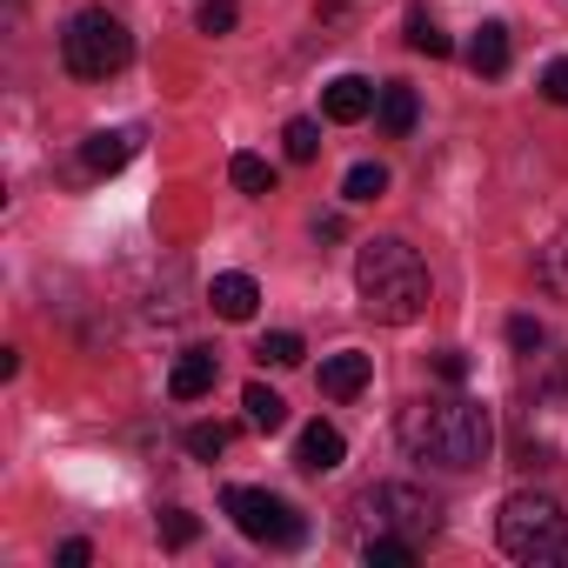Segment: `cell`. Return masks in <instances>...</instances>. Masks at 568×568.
I'll return each mask as SVG.
<instances>
[{"mask_svg": "<svg viewBox=\"0 0 568 568\" xmlns=\"http://www.w3.org/2000/svg\"><path fill=\"white\" fill-rule=\"evenodd\" d=\"M402 448L415 462H435L448 475H468L488 462L495 448V415L468 395H442V402H415L402 408Z\"/></svg>", "mask_w": 568, "mask_h": 568, "instance_id": "1", "label": "cell"}, {"mask_svg": "<svg viewBox=\"0 0 568 568\" xmlns=\"http://www.w3.org/2000/svg\"><path fill=\"white\" fill-rule=\"evenodd\" d=\"M355 295H362V308L375 322L408 328L428 308V267H422V254L402 234H382V241H368L355 254Z\"/></svg>", "mask_w": 568, "mask_h": 568, "instance_id": "2", "label": "cell"}, {"mask_svg": "<svg viewBox=\"0 0 568 568\" xmlns=\"http://www.w3.org/2000/svg\"><path fill=\"white\" fill-rule=\"evenodd\" d=\"M495 541H501V555H515V561H568V508L555 501V495H535V488H521V495H508L501 501V515H495Z\"/></svg>", "mask_w": 568, "mask_h": 568, "instance_id": "3", "label": "cell"}, {"mask_svg": "<svg viewBox=\"0 0 568 568\" xmlns=\"http://www.w3.org/2000/svg\"><path fill=\"white\" fill-rule=\"evenodd\" d=\"M61 61H68L74 81H108V74H121V68L134 61V34H128L108 8H88V14L68 21V34H61Z\"/></svg>", "mask_w": 568, "mask_h": 568, "instance_id": "4", "label": "cell"}, {"mask_svg": "<svg viewBox=\"0 0 568 568\" xmlns=\"http://www.w3.org/2000/svg\"><path fill=\"white\" fill-rule=\"evenodd\" d=\"M368 521H375V535H408V541H435V528H442V501L428 495V488H415V481H375L362 501H355Z\"/></svg>", "mask_w": 568, "mask_h": 568, "instance_id": "5", "label": "cell"}, {"mask_svg": "<svg viewBox=\"0 0 568 568\" xmlns=\"http://www.w3.org/2000/svg\"><path fill=\"white\" fill-rule=\"evenodd\" d=\"M221 508H227L234 528H241L247 541H261V548H302V541H308V521L281 501V495H267V488H227Z\"/></svg>", "mask_w": 568, "mask_h": 568, "instance_id": "6", "label": "cell"}, {"mask_svg": "<svg viewBox=\"0 0 568 568\" xmlns=\"http://www.w3.org/2000/svg\"><path fill=\"white\" fill-rule=\"evenodd\" d=\"M375 101H382V88H375V81H362V74H335V81H328V94H322V114H328V121H342V128H355V121H368V114H375Z\"/></svg>", "mask_w": 568, "mask_h": 568, "instance_id": "7", "label": "cell"}, {"mask_svg": "<svg viewBox=\"0 0 568 568\" xmlns=\"http://www.w3.org/2000/svg\"><path fill=\"white\" fill-rule=\"evenodd\" d=\"M214 382H221V355H214V348H187V355L174 362V375H168V395H174V402H201Z\"/></svg>", "mask_w": 568, "mask_h": 568, "instance_id": "8", "label": "cell"}, {"mask_svg": "<svg viewBox=\"0 0 568 568\" xmlns=\"http://www.w3.org/2000/svg\"><path fill=\"white\" fill-rule=\"evenodd\" d=\"M342 455H348V442H342V428H335V422H308V428H302V442H295V468H308V475L342 468Z\"/></svg>", "mask_w": 568, "mask_h": 568, "instance_id": "9", "label": "cell"}, {"mask_svg": "<svg viewBox=\"0 0 568 568\" xmlns=\"http://www.w3.org/2000/svg\"><path fill=\"white\" fill-rule=\"evenodd\" d=\"M368 368H375V362L355 355V348L328 355V362H322V395H328V402H355V395L368 388Z\"/></svg>", "mask_w": 568, "mask_h": 568, "instance_id": "10", "label": "cell"}, {"mask_svg": "<svg viewBox=\"0 0 568 568\" xmlns=\"http://www.w3.org/2000/svg\"><path fill=\"white\" fill-rule=\"evenodd\" d=\"M207 302H214V315H221V322H247V315L261 308V288H254V274H214Z\"/></svg>", "mask_w": 568, "mask_h": 568, "instance_id": "11", "label": "cell"}, {"mask_svg": "<svg viewBox=\"0 0 568 568\" xmlns=\"http://www.w3.org/2000/svg\"><path fill=\"white\" fill-rule=\"evenodd\" d=\"M375 121H382V134H388V141H408V134H415V121H422L415 88L388 81V88H382V101H375Z\"/></svg>", "mask_w": 568, "mask_h": 568, "instance_id": "12", "label": "cell"}, {"mask_svg": "<svg viewBox=\"0 0 568 568\" xmlns=\"http://www.w3.org/2000/svg\"><path fill=\"white\" fill-rule=\"evenodd\" d=\"M81 161H88L94 174H121V168L134 161V134H128V128H101V134L81 141Z\"/></svg>", "mask_w": 568, "mask_h": 568, "instance_id": "13", "label": "cell"}, {"mask_svg": "<svg viewBox=\"0 0 568 568\" xmlns=\"http://www.w3.org/2000/svg\"><path fill=\"white\" fill-rule=\"evenodd\" d=\"M468 68H475L481 81L508 74V28H501V21H481V28H475V41H468Z\"/></svg>", "mask_w": 568, "mask_h": 568, "instance_id": "14", "label": "cell"}, {"mask_svg": "<svg viewBox=\"0 0 568 568\" xmlns=\"http://www.w3.org/2000/svg\"><path fill=\"white\" fill-rule=\"evenodd\" d=\"M241 408H247V428H261V435L288 428V402H281L267 382H247V388H241Z\"/></svg>", "mask_w": 568, "mask_h": 568, "instance_id": "15", "label": "cell"}, {"mask_svg": "<svg viewBox=\"0 0 568 568\" xmlns=\"http://www.w3.org/2000/svg\"><path fill=\"white\" fill-rule=\"evenodd\" d=\"M415 548H422V541H408V535H368V541H362L368 568H408V561H415Z\"/></svg>", "mask_w": 568, "mask_h": 568, "instance_id": "16", "label": "cell"}, {"mask_svg": "<svg viewBox=\"0 0 568 568\" xmlns=\"http://www.w3.org/2000/svg\"><path fill=\"white\" fill-rule=\"evenodd\" d=\"M227 181H234L241 194H274V168H267L261 154H234V161H227Z\"/></svg>", "mask_w": 568, "mask_h": 568, "instance_id": "17", "label": "cell"}, {"mask_svg": "<svg viewBox=\"0 0 568 568\" xmlns=\"http://www.w3.org/2000/svg\"><path fill=\"white\" fill-rule=\"evenodd\" d=\"M342 194H348V201H382V194H388V168H382V161H362V168H348Z\"/></svg>", "mask_w": 568, "mask_h": 568, "instance_id": "18", "label": "cell"}, {"mask_svg": "<svg viewBox=\"0 0 568 568\" xmlns=\"http://www.w3.org/2000/svg\"><path fill=\"white\" fill-rule=\"evenodd\" d=\"M254 355H261L267 368H302V355H308V348H302V335L281 328V335H261V348H254Z\"/></svg>", "mask_w": 568, "mask_h": 568, "instance_id": "19", "label": "cell"}, {"mask_svg": "<svg viewBox=\"0 0 568 568\" xmlns=\"http://www.w3.org/2000/svg\"><path fill=\"white\" fill-rule=\"evenodd\" d=\"M408 48H415V54H428V61H448V54H455V41H448L428 14H415V21H408Z\"/></svg>", "mask_w": 568, "mask_h": 568, "instance_id": "20", "label": "cell"}, {"mask_svg": "<svg viewBox=\"0 0 568 568\" xmlns=\"http://www.w3.org/2000/svg\"><path fill=\"white\" fill-rule=\"evenodd\" d=\"M281 148H288V161L308 168V161L322 154V128H315V121H288V128H281Z\"/></svg>", "mask_w": 568, "mask_h": 568, "instance_id": "21", "label": "cell"}, {"mask_svg": "<svg viewBox=\"0 0 568 568\" xmlns=\"http://www.w3.org/2000/svg\"><path fill=\"white\" fill-rule=\"evenodd\" d=\"M221 448H227V428H221V422H194V428H187V455H194V462H214Z\"/></svg>", "mask_w": 568, "mask_h": 568, "instance_id": "22", "label": "cell"}, {"mask_svg": "<svg viewBox=\"0 0 568 568\" xmlns=\"http://www.w3.org/2000/svg\"><path fill=\"white\" fill-rule=\"evenodd\" d=\"M541 288H555V295H568V241H555V247H541Z\"/></svg>", "mask_w": 568, "mask_h": 568, "instance_id": "23", "label": "cell"}, {"mask_svg": "<svg viewBox=\"0 0 568 568\" xmlns=\"http://www.w3.org/2000/svg\"><path fill=\"white\" fill-rule=\"evenodd\" d=\"M194 535H201V521H194L187 508H168V515H161V541H168V548H187Z\"/></svg>", "mask_w": 568, "mask_h": 568, "instance_id": "24", "label": "cell"}, {"mask_svg": "<svg viewBox=\"0 0 568 568\" xmlns=\"http://www.w3.org/2000/svg\"><path fill=\"white\" fill-rule=\"evenodd\" d=\"M234 21H241L234 0H201V34H234Z\"/></svg>", "mask_w": 568, "mask_h": 568, "instance_id": "25", "label": "cell"}, {"mask_svg": "<svg viewBox=\"0 0 568 568\" xmlns=\"http://www.w3.org/2000/svg\"><path fill=\"white\" fill-rule=\"evenodd\" d=\"M508 342H515V348H521V355H535V348H541V342H548V328H541V322H535V315H515V322H508Z\"/></svg>", "mask_w": 568, "mask_h": 568, "instance_id": "26", "label": "cell"}, {"mask_svg": "<svg viewBox=\"0 0 568 568\" xmlns=\"http://www.w3.org/2000/svg\"><path fill=\"white\" fill-rule=\"evenodd\" d=\"M541 94H548L555 108H568V61H548V68H541Z\"/></svg>", "mask_w": 568, "mask_h": 568, "instance_id": "27", "label": "cell"}, {"mask_svg": "<svg viewBox=\"0 0 568 568\" xmlns=\"http://www.w3.org/2000/svg\"><path fill=\"white\" fill-rule=\"evenodd\" d=\"M435 375H442V382H468V355H462V348H442V355H435Z\"/></svg>", "mask_w": 568, "mask_h": 568, "instance_id": "28", "label": "cell"}, {"mask_svg": "<svg viewBox=\"0 0 568 568\" xmlns=\"http://www.w3.org/2000/svg\"><path fill=\"white\" fill-rule=\"evenodd\" d=\"M54 561H61V568H88V561H94V548H88V541H61V555H54Z\"/></svg>", "mask_w": 568, "mask_h": 568, "instance_id": "29", "label": "cell"}]
</instances>
